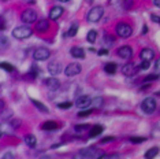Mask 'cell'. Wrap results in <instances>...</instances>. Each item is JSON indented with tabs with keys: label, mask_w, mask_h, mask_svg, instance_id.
<instances>
[{
	"label": "cell",
	"mask_w": 160,
	"mask_h": 159,
	"mask_svg": "<svg viewBox=\"0 0 160 159\" xmlns=\"http://www.w3.org/2000/svg\"><path fill=\"white\" fill-rule=\"evenodd\" d=\"M10 124H11L14 128H18V126H21V121H19V119H11V121H10Z\"/></svg>",
	"instance_id": "cell-36"
},
{
	"label": "cell",
	"mask_w": 160,
	"mask_h": 159,
	"mask_svg": "<svg viewBox=\"0 0 160 159\" xmlns=\"http://www.w3.org/2000/svg\"><path fill=\"white\" fill-rule=\"evenodd\" d=\"M70 54H71V56L78 58V59H83L85 58V51H83V48H81V47H72L70 49Z\"/></svg>",
	"instance_id": "cell-16"
},
{
	"label": "cell",
	"mask_w": 160,
	"mask_h": 159,
	"mask_svg": "<svg viewBox=\"0 0 160 159\" xmlns=\"http://www.w3.org/2000/svg\"><path fill=\"white\" fill-rule=\"evenodd\" d=\"M96 37H97V32L96 30H89L88 36H86V38H88L89 43H94L96 41Z\"/></svg>",
	"instance_id": "cell-25"
},
{
	"label": "cell",
	"mask_w": 160,
	"mask_h": 159,
	"mask_svg": "<svg viewBox=\"0 0 160 159\" xmlns=\"http://www.w3.org/2000/svg\"><path fill=\"white\" fill-rule=\"evenodd\" d=\"M6 45H7V40H6V37H2V47L4 48Z\"/></svg>",
	"instance_id": "cell-42"
},
{
	"label": "cell",
	"mask_w": 160,
	"mask_h": 159,
	"mask_svg": "<svg viewBox=\"0 0 160 159\" xmlns=\"http://www.w3.org/2000/svg\"><path fill=\"white\" fill-rule=\"evenodd\" d=\"M32 103H33L34 104V106L36 107H37L38 108V110L40 111H42V113H49V110H48V107H47L45 106V104L44 103H41V102H38V100H36V99H32Z\"/></svg>",
	"instance_id": "cell-22"
},
{
	"label": "cell",
	"mask_w": 160,
	"mask_h": 159,
	"mask_svg": "<svg viewBox=\"0 0 160 159\" xmlns=\"http://www.w3.org/2000/svg\"><path fill=\"white\" fill-rule=\"evenodd\" d=\"M21 19H22V22H25V23H33V22L37 21V13L32 8H28L22 13Z\"/></svg>",
	"instance_id": "cell-6"
},
{
	"label": "cell",
	"mask_w": 160,
	"mask_h": 159,
	"mask_svg": "<svg viewBox=\"0 0 160 159\" xmlns=\"http://www.w3.org/2000/svg\"><path fill=\"white\" fill-rule=\"evenodd\" d=\"M104 70L107 71L108 74H115V73H116V64L112 63V62H111V63H107V64L104 66Z\"/></svg>",
	"instance_id": "cell-24"
},
{
	"label": "cell",
	"mask_w": 160,
	"mask_h": 159,
	"mask_svg": "<svg viewBox=\"0 0 160 159\" xmlns=\"http://www.w3.org/2000/svg\"><path fill=\"white\" fill-rule=\"evenodd\" d=\"M3 159H6V158H3Z\"/></svg>",
	"instance_id": "cell-48"
},
{
	"label": "cell",
	"mask_w": 160,
	"mask_h": 159,
	"mask_svg": "<svg viewBox=\"0 0 160 159\" xmlns=\"http://www.w3.org/2000/svg\"><path fill=\"white\" fill-rule=\"evenodd\" d=\"M153 3L156 7H160V0H153Z\"/></svg>",
	"instance_id": "cell-44"
},
{
	"label": "cell",
	"mask_w": 160,
	"mask_h": 159,
	"mask_svg": "<svg viewBox=\"0 0 160 159\" xmlns=\"http://www.w3.org/2000/svg\"><path fill=\"white\" fill-rule=\"evenodd\" d=\"M41 129L42 131H55V129H58V124L55 121H45L44 124L41 125Z\"/></svg>",
	"instance_id": "cell-20"
},
{
	"label": "cell",
	"mask_w": 160,
	"mask_h": 159,
	"mask_svg": "<svg viewBox=\"0 0 160 159\" xmlns=\"http://www.w3.org/2000/svg\"><path fill=\"white\" fill-rule=\"evenodd\" d=\"M75 132H78V133H81V132H85V131H88L89 129V125L88 124H85V125H75Z\"/></svg>",
	"instance_id": "cell-26"
},
{
	"label": "cell",
	"mask_w": 160,
	"mask_h": 159,
	"mask_svg": "<svg viewBox=\"0 0 160 159\" xmlns=\"http://www.w3.org/2000/svg\"><path fill=\"white\" fill-rule=\"evenodd\" d=\"M78 28H79L78 22L71 23V26H70V29H68V32H67V36H68V37H74V36L78 33Z\"/></svg>",
	"instance_id": "cell-23"
},
{
	"label": "cell",
	"mask_w": 160,
	"mask_h": 159,
	"mask_svg": "<svg viewBox=\"0 0 160 159\" xmlns=\"http://www.w3.org/2000/svg\"><path fill=\"white\" fill-rule=\"evenodd\" d=\"M115 32H116V34H118L119 37H122V38H127V37H130V36L133 34V28L130 26L129 23L121 22V23L116 25Z\"/></svg>",
	"instance_id": "cell-1"
},
{
	"label": "cell",
	"mask_w": 160,
	"mask_h": 159,
	"mask_svg": "<svg viewBox=\"0 0 160 159\" xmlns=\"http://www.w3.org/2000/svg\"><path fill=\"white\" fill-rule=\"evenodd\" d=\"M2 30H4V18H2Z\"/></svg>",
	"instance_id": "cell-45"
},
{
	"label": "cell",
	"mask_w": 160,
	"mask_h": 159,
	"mask_svg": "<svg viewBox=\"0 0 160 159\" xmlns=\"http://www.w3.org/2000/svg\"><path fill=\"white\" fill-rule=\"evenodd\" d=\"M115 140V137H112V136H108V137H104V139H101L100 140V143L101 144H107V143H111V141H114Z\"/></svg>",
	"instance_id": "cell-32"
},
{
	"label": "cell",
	"mask_w": 160,
	"mask_h": 159,
	"mask_svg": "<svg viewBox=\"0 0 160 159\" xmlns=\"http://www.w3.org/2000/svg\"><path fill=\"white\" fill-rule=\"evenodd\" d=\"M132 6H133L132 0H125V2H123V8H130Z\"/></svg>",
	"instance_id": "cell-37"
},
{
	"label": "cell",
	"mask_w": 160,
	"mask_h": 159,
	"mask_svg": "<svg viewBox=\"0 0 160 159\" xmlns=\"http://www.w3.org/2000/svg\"><path fill=\"white\" fill-rule=\"evenodd\" d=\"M59 2H62V3H66V2H70V0H59Z\"/></svg>",
	"instance_id": "cell-47"
},
{
	"label": "cell",
	"mask_w": 160,
	"mask_h": 159,
	"mask_svg": "<svg viewBox=\"0 0 160 159\" xmlns=\"http://www.w3.org/2000/svg\"><path fill=\"white\" fill-rule=\"evenodd\" d=\"M140 56H141V59L142 60H149V62H151V60L155 58V51L153 49H151V48H144L142 51H141Z\"/></svg>",
	"instance_id": "cell-14"
},
{
	"label": "cell",
	"mask_w": 160,
	"mask_h": 159,
	"mask_svg": "<svg viewBox=\"0 0 160 159\" xmlns=\"http://www.w3.org/2000/svg\"><path fill=\"white\" fill-rule=\"evenodd\" d=\"M97 54H99V55H100V56L108 55V49H105V48H103V49H100V51H99V52H97Z\"/></svg>",
	"instance_id": "cell-41"
},
{
	"label": "cell",
	"mask_w": 160,
	"mask_h": 159,
	"mask_svg": "<svg viewBox=\"0 0 160 159\" xmlns=\"http://www.w3.org/2000/svg\"><path fill=\"white\" fill-rule=\"evenodd\" d=\"M81 152L89 159H99L101 156H104L103 151L96 147H88V148H85V150H81Z\"/></svg>",
	"instance_id": "cell-4"
},
{
	"label": "cell",
	"mask_w": 160,
	"mask_h": 159,
	"mask_svg": "<svg viewBox=\"0 0 160 159\" xmlns=\"http://www.w3.org/2000/svg\"><path fill=\"white\" fill-rule=\"evenodd\" d=\"M2 67L6 71H12V70H14L12 64H10V63H7V62H3V63H2Z\"/></svg>",
	"instance_id": "cell-30"
},
{
	"label": "cell",
	"mask_w": 160,
	"mask_h": 159,
	"mask_svg": "<svg viewBox=\"0 0 160 159\" xmlns=\"http://www.w3.org/2000/svg\"><path fill=\"white\" fill-rule=\"evenodd\" d=\"M92 103H93V99L88 95L79 96L78 99L75 100V106H77L78 108H86V107H89Z\"/></svg>",
	"instance_id": "cell-9"
},
{
	"label": "cell",
	"mask_w": 160,
	"mask_h": 159,
	"mask_svg": "<svg viewBox=\"0 0 160 159\" xmlns=\"http://www.w3.org/2000/svg\"><path fill=\"white\" fill-rule=\"evenodd\" d=\"M140 70V67H137L134 63H127L122 67V73L126 75V77H132V75H136L137 71Z\"/></svg>",
	"instance_id": "cell-10"
},
{
	"label": "cell",
	"mask_w": 160,
	"mask_h": 159,
	"mask_svg": "<svg viewBox=\"0 0 160 159\" xmlns=\"http://www.w3.org/2000/svg\"><path fill=\"white\" fill-rule=\"evenodd\" d=\"M49 28V22L47 19H40L38 22H36V29H37V32H47Z\"/></svg>",
	"instance_id": "cell-17"
},
{
	"label": "cell",
	"mask_w": 160,
	"mask_h": 159,
	"mask_svg": "<svg viewBox=\"0 0 160 159\" xmlns=\"http://www.w3.org/2000/svg\"><path fill=\"white\" fill-rule=\"evenodd\" d=\"M44 84H45L47 88L51 89V91H56V89H59V86H60L59 80L55 78V77H49V78H47L45 81H44Z\"/></svg>",
	"instance_id": "cell-12"
},
{
	"label": "cell",
	"mask_w": 160,
	"mask_h": 159,
	"mask_svg": "<svg viewBox=\"0 0 160 159\" xmlns=\"http://www.w3.org/2000/svg\"><path fill=\"white\" fill-rule=\"evenodd\" d=\"M25 143H26L28 147L34 148L36 146H37V139H36L34 135H26L25 136Z\"/></svg>",
	"instance_id": "cell-19"
},
{
	"label": "cell",
	"mask_w": 160,
	"mask_h": 159,
	"mask_svg": "<svg viewBox=\"0 0 160 159\" xmlns=\"http://www.w3.org/2000/svg\"><path fill=\"white\" fill-rule=\"evenodd\" d=\"M85 158H86L85 155H83V154L81 152V151H79L78 154H75V155H74V158H72V159H85Z\"/></svg>",
	"instance_id": "cell-39"
},
{
	"label": "cell",
	"mask_w": 160,
	"mask_h": 159,
	"mask_svg": "<svg viewBox=\"0 0 160 159\" xmlns=\"http://www.w3.org/2000/svg\"><path fill=\"white\" fill-rule=\"evenodd\" d=\"M33 34L32 29L29 26H18L12 30V36L15 38H19V40H23V38H28Z\"/></svg>",
	"instance_id": "cell-3"
},
{
	"label": "cell",
	"mask_w": 160,
	"mask_h": 159,
	"mask_svg": "<svg viewBox=\"0 0 160 159\" xmlns=\"http://www.w3.org/2000/svg\"><path fill=\"white\" fill-rule=\"evenodd\" d=\"M158 74H151V75H147L144 78V82H149V81H153V80H158Z\"/></svg>",
	"instance_id": "cell-31"
},
{
	"label": "cell",
	"mask_w": 160,
	"mask_h": 159,
	"mask_svg": "<svg viewBox=\"0 0 160 159\" xmlns=\"http://www.w3.org/2000/svg\"><path fill=\"white\" fill-rule=\"evenodd\" d=\"M141 108L145 114H153L156 110V100L153 97H147L141 104Z\"/></svg>",
	"instance_id": "cell-5"
},
{
	"label": "cell",
	"mask_w": 160,
	"mask_h": 159,
	"mask_svg": "<svg viewBox=\"0 0 160 159\" xmlns=\"http://www.w3.org/2000/svg\"><path fill=\"white\" fill-rule=\"evenodd\" d=\"M103 14H104V8L101 6L93 7V8H90V11L88 13V21L92 23L99 22L101 19V17H103Z\"/></svg>",
	"instance_id": "cell-2"
},
{
	"label": "cell",
	"mask_w": 160,
	"mask_h": 159,
	"mask_svg": "<svg viewBox=\"0 0 160 159\" xmlns=\"http://www.w3.org/2000/svg\"><path fill=\"white\" fill-rule=\"evenodd\" d=\"M104 128L101 125H94L90 128V132H89V137H96V136H100L103 133Z\"/></svg>",
	"instance_id": "cell-18"
},
{
	"label": "cell",
	"mask_w": 160,
	"mask_h": 159,
	"mask_svg": "<svg viewBox=\"0 0 160 159\" xmlns=\"http://www.w3.org/2000/svg\"><path fill=\"white\" fill-rule=\"evenodd\" d=\"M149 66H151V62H149V60H142L138 67H140V70H147V69H149Z\"/></svg>",
	"instance_id": "cell-28"
},
{
	"label": "cell",
	"mask_w": 160,
	"mask_h": 159,
	"mask_svg": "<svg viewBox=\"0 0 160 159\" xmlns=\"http://www.w3.org/2000/svg\"><path fill=\"white\" fill-rule=\"evenodd\" d=\"M104 44H107V45H112V44H114V37H111V36L105 34V36H104Z\"/></svg>",
	"instance_id": "cell-29"
},
{
	"label": "cell",
	"mask_w": 160,
	"mask_h": 159,
	"mask_svg": "<svg viewBox=\"0 0 160 159\" xmlns=\"http://www.w3.org/2000/svg\"><path fill=\"white\" fill-rule=\"evenodd\" d=\"M147 32H148V28H147V26H144V28H142V34H145Z\"/></svg>",
	"instance_id": "cell-46"
},
{
	"label": "cell",
	"mask_w": 160,
	"mask_h": 159,
	"mask_svg": "<svg viewBox=\"0 0 160 159\" xmlns=\"http://www.w3.org/2000/svg\"><path fill=\"white\" fill-rule=\"evenodd\" d=\"M51 56V51L45 47H40L33 52V58L34 60H47Z\"/></svg>",
	"instance_id": "cell-7"
},
{
	"label": "cell",
	"mask_w": 160,
	"mask_h": 159,
	"mask_svg": "<svg viewBox=\"0 0 160 159\" xmlns=\"http://www.w3.org/2000/svg\"><path fill=\"white\" fill-rule=\"evenodd\" d=\"M105 159H121V156H119V154H111V155H108Z\"/></svg>",
	"instance_id": "cell-40"
},
{
	"label": "cell",
	"mask_w": 160,
	"mask_h": 159,
	"mask_svg": "<svg viewBox=\"0 0 160 159\" xmlns=\"http://www.w3.org/2000/svg\"><path fill=\"white\" fill-rule=\"evenodd\" d=\"M79 73H81V64L79 63H70L64 69V74L67 77H74V75H77Z\"/></svg>",
	"instance_id": "cell-8"
},
{
	"label": "cell",
	"mask_w": 160,
	"mask_h": 159,
	"mask_svg": "<svg viewBox=\"0 0 160 159\" xmlns=\"http://www.w3.org/2000/svg\"><path fill=\"white\" fill-rule=\"evenodd\" d=\"M71 106H72V103H71V102H64V103L58 104V107H59V108H63V110H64V108H70Z\"/></svg>",
	"instance_id": "cell-33"
},
{
	"label": "cell",
	"mask_w": 160,
	"mask_h": 159,
	"mask_svg": "<svg viewBox=\"0 0 160 159\" xmlns=\"http://www.w3.org/2000/svg\"><path fill=\"white\" fill-rule=\"evenodd\" d=\"M48 71L52 75L59 74L60 71H62V64H60V62H58V60H52V62L48 64Z\"/></svg>",
	"instance_id": "cell-13"
},
{
	"label": "cell",
	"mask_w": 160,
	"mask_h": 159,
	"mask_svg": "<svg viewBox=\"0 0 160 159\" xmlns=\"http://www.w3.org/2000/svg\"><path fill=\"white\" fill-rule=\"evenodd\" d=\"M145 137H130V143L133 144H140V143H144L145 141Z\"/></svg>",
	"instance_id": "cell-27"
},
{
	"label": "cell",
	"mask_w": 160,
	"mask_h": 159,
	"mask_svg": "<svg viewBox=\"0 0 160 159\" xmlns=\"http://www.w3.org/2000/svg\"><path fill=\"white\" fill-rule=\"evenodd\" d=\"M159 154V148L158 147H152L151 150H148L145 152V159H155Z\"/></svg>",
	"instance_id": "cell-21"
},
{
	"label": "cell",
	"mask_w": 160,
	"mask_h": 159,
	"mask_svg": "<svg viewBox=\"0 0 160 159\" xmlns=\"http://www.w3.org/2000/svg\"><path fill=\"white\" fill-rule=\"evenodd\" d=\"M151 19L153 21V22H156V23L160 25V17H158L156 14H152V15H151Z\"/></svg>",
	"instance_id": "cell-38"
},
{
	"label": "cell",
	"mask_w": 160,
	"mask_h": 159,
	"mask_svg": "<svg viewBox=\"0 0 160 159\" xmlns=\"http://www.w3.org/2000/svg\"><path fill=\"white\" fill-rule=\"evenodd\" d=\"M92 114V110H85V111H79L78 113V117H86V115Z\"/></svg>",
	"instance_id": "cell-35"
},
{
	"label": "cell",
	"mask_w": 160,
	"mask_h": 159,
	"mask_svg": "<svg viewBox=\"0 0 160 159\" xmlns=\"http://www.w3.org/2000/svg\"><path fill=\"white\" fill-rule=\"evenodd\" d=\"M116 54H118L122 59H129V58H132V55H133V49H132V47H129V45H123L116 51Z\"/></svg>",
	"instance_id": "cell-11"
},
{
	"label": "cell",
	"mask_w": 160,
	"mask_h": 159,
	"mask_svg": "<svg viewBox=\"0 0 160 159\" xmlns=\"http://www.w3.org/2000/svg\"><path fill=\"white\" fill-rule=\"evenodd\" d=\"M93 104L96 107H100L101 104H103V97H96V99H93Z\"/></svg>",
	"instance_id": "cell-34"
},
{
	"label": "cell",
	"mask_w": 160,
	"mask_h": 159,
	"mask_svg": "<svg viewBox=\"0 0 160 159\" xmlns=\"http://www.w3.org/2000/svg\"><path fill=\"white\" fill-rule=\"evenodd\" d=\"M63 11L64 10L62 8V7H59V6H55V7H52L51 8V11H49V18L52 21H55V19H58L62 14H63Z\"/></svg>",
	"instance_id": "cell-15"
},
{
	"label": "cell",
	"mask_w": 160,
	"mask_h": 159,
	"mask_svg": "<svg viewBox=\"0 0 160 159\" xmlns=\"http://www.w3.org/2000/svg\"><path fill=\"white\" fill-rule=\"evenodd\" d=\"M155 66H156V70L160 71V59L156 60V64H155Z\"/></svg>",
	"instance_id": "cell-43"
}]
</instances>
